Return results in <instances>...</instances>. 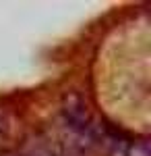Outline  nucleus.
Segmentation results:
<instances>
[{
    "mask_svg": "<svg viewBox=\"0 0 151 156\" xmlns=\"http://www.w3.org/2000/svg\"><path fill=\"white\" fill-rule=\"evenodd\" d=\"M64 115H66V121L70 123L72 129H79L81 133H87L91 129V117H89V110L83 104L81 98H70L64 104Z\"/></svg>",
    "mask_w": 151,
    "mask_h": 156,
    "instance_id": "1",
    "label": "nucleus"
},
{
    "mask_svg": "<svg viewBox=\"0 0 151 156\" xmlns=\"http://www.w3.org/2000/svg\"><path fill=\"white\" fill-rule=\"evenodd\" d=\"M126 156H149V146H147V142H135V144L128 148Z\"/></svg>",
    "mask_w": 151,
    "mask_h": 156,
    "instance_id": "2",
    "label": "nucleus"
},
{
    "mask_svg": "<svg viewBox=\"0 0 151 156\" xmlns=\"http://www.w3.org/2000/svg\"><path fill=\"white\" fill-rule=\"evenodd\" d=\"M8 135H11V125H8V121L4 117H0V144L4 140H8Z\"/></svg>",
    "mask_w": 151,
    "mask_h": 156,
    "instance_id": "3",
    "label": "nucleus"
}]
</instances>
